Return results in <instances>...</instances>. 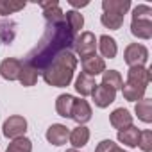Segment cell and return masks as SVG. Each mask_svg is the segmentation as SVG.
<instances>
[{
	"label": "cell",
	"instance_id": "cell-11",
	"mask_svg": "<svg viewBox=\"0 0 152 152\" xmlns=\"http://www.w3.org/2000/svg\"><path fill=\"white\" fill-rule=\"evenodd\" d=\"M131 34L138 39H150L152 38V18H132Z\"/></svg>",
	"mask_w": 152,
	"mask_h": 152
},
{
	"label": "cell",
	"instance_id": "cell-26",
	"mask_svg": "<svg viewBox=\"0 0 152 152\" xmlns=\"http://www.w3.org/2000/svg\"><path fill=\"white\" fill-rule=\"evenodd\" d=\"M16 36V23L13 20H4L0 22V39L6 45H11Z\"/></svg>",
	"mask_w": 152,
	"mask_h": 152
},
{
	"label": "cell",
	"instance_id": "cell-23",
	"mask_svg": "<svg viewBox=\"0 0 152 152\" xmlns=\"http://www.w3.org/2000/svg\"><path fill=\"white\" fill-rule=\"evenodd\" d=\"M134 113L136 116L145 122V124H150L152 122V99H141L140 102L134 104Z\"/></svg>",
	"mask_w": 152,
	"mask_h": 152
},
{
	"label": "cell",
	"instance_id": "cell-4",
	"mask_svg": "<svg viewBox=\"0 0 152 152\" xmlns=\"http://www.w3.org/2000/svg\"><path fill=\"white\" fill-rule=\"evenodd\" d=\"M124 59L131 66H145L148 61V48L141 43H129L124 50Z\"/></svg>",
	"mask_w": 152,
	"mask_h": 152
},
{
	"label": "cell",
	"instance_id": "cell-21",
	"mask_svg": "<svg viewBox=\"0 0 152 152\" xmlns=\"http://www.w3.org/2000/svg\"><path fill=\"white\" fill-rule=\"evenodd\" d=\"M73 102H75V97H72L68 93H61L56 99V111H57V115L63 116V118H70L72 116Z\"/></svg>",
	"mask_w": 152,
	"mask_h": 152
},
{
	"label": "cell",
	"instance_id": "cell-24",
	"mask_svg": "<svg viewBox=\"0 0 152 152\" xmlns=\"http://www.w3.org/2000/svg\"><path fill=\"white\" fill-rule=\"evenodd\" d=\"M100 84H104V86H107V88H111V90H115V91L122 90V86H124L122 73H120L118 70H106V72L102 73V83H100Z\"/></svg>",
	"mask_w": 152,
	"mask_h": 152
},
{
	"label": "cell",
	"instance_id": "cell-13",
	"mask_svg": "<svg viewBox=\"0 0 152 152\" xmlns=\"http://www.w3.org/2000/svg\"><path fill=\"white\" fill-rule=\"evenodd\" d=\"M109 124L113 125V129L124 131V129H127V127L132 125V115H131L129 109H125V107H116V109L109 115Z\"/></svg>",
	"mask_w": 152,
	"mask_h": 152
},
{
	"label": "cell",
	"instance_id": "cell-22",
	"mask_svg": "<svg viewBox=\"0 0 152 152\" xmlns=\"http://www.w3.org/2000/svg\"><path fill=\"white\" fill-rule=\"evenodd\" d=\"M122 93H124V99H125V100H129V102H140L141 99H145L147 88L136 86V84H131V83H124Z\"/></svg>",
	"mask_w": 152,
	"mask_h": 152
},
{
	"label": "cell",
	"instance_id": "cell-8",
	"mask_svg": "<svg viewBox=\"0 0 152 152\" xmlns=\"http://www.w3.org/2000/svg\"><path fill=\"white\" fill-rule=\"evenodd\" d=\"M68 134H70V129H68L66 125H63V124H52V125L47 129L45 138H47V141H48L50 145L61 147V145H64V143L68 141Z\"/></svg>",
	"mask_w": 152,
	"mask_h": 152
},
{
	"label": "cell",
	"instance_id": "cell-25",
	"mask_svg": "<svg viewBox=\"0 0 152 152\" xmlns=\"http://www.w3.org/2000/svg\"><path fill=\"white\" fill-rule=\"evenodd\" d=\"M64 22L73 32H79L84 27V16L79 11H75V9H70V11L64 13Z\"/></svg>",
	"mask_w": 152,
	"mask_h": 152
},
{
	"label": "cell",
	"instance_id": "cell-2",
	"mask_svg": "<svg viewBox=\"0 0 152 152\" xmlns=\"http://www.w3.org/2000/svg\"><path fill=\"white\" fill-rule=\"evenodd\" d=\"M75 68H77V57L72 50H63L59 52L48 66L41 72L43 81L52 86V88H66L73 81Z\"/></svg>",
	"mask_w": 152,
	"mask_h": 152
},
{
	"label": "cell",
	"instance_id": "cell-35",
	"mask_svg": "<svg viewBox=\"0 0 152 152\" xmlns=\"http://www.w3.org/2000/svg\"><path fill=\"white\" fill-rule=\"evenodd\" d=\"M66 152H81V150H77V148H68Z\"/></svg>",
	"mask_w": 152,
	"mask_h": 152
},
{
	"label": "cell",
	"instance_id": "cell-19",
	"mask_svg": "<svg viewBox=\"0 0 152 152\" xmlns=\"http://www.w3.org/2000/svg\"><path fill=\"white\" fill-rule=\"evenodd\" d=\"M104 13H113L118 16H125L131 9V0H102Z\"/></svg>",
	"mask_w": 152,
	"mask_h": 152
},
{
	"label": "cell",
	"instance_id": "cell-27",
	"mask_svg": "<svg viewBox=\"0 0 152 152\" xmlns=\"http://www.w3.org/2000/svg\"><path fill=\"white\" fill-rule=\"evenodd\" d=\"M124 18L125 16H118V15H113V13H102L100 15V23L109 31H118L124 25Z\"/></svg>",
	"mask_w": 152,
	"mask_h": 152
},
{
	"label": "cell",
	"instance_id": "cell-34",
	"mask_svg": "<svg viewBox=\"0 0 152 152\" xmlns=\"http://www.w3.org/2000/svg\"><path fill=\"white\" fill-rule=\"evenodd\" d=\"M111 152H127V150H124L122 147H118V145H115V147L111 148Z\"/></svg>",
	"mask_w": 152,
	"mask_h": 152
},
{
	"label": "cell",
	"instance_id": "cell-6",
	"mask_svg": "<svg viewBox=\"0 0 152 152\" xmlns=\"http://www.w3.org/2000/svg\"><path fill=\"white\" fill-rule=\"evenodd\" d=\"M91 115H93V111H91V106H90L88 100H84V99H75L73 107H72V116H70L75 124H77V125L88 124L91 120Z\"/></svg>",
	"mask_w": 152,
	"mask_h": 152
},
{
	"label": "cell",
	"instance_id": "cell-9",
	"mask_svg": "<svg viewBox=\"0 0 152 152\" xmlns=\"http://www.w3.org/2000/svg\"><path fill=\"white\" fill-rule=\"evenodd\" d=\"M81 64H83V73L90 75V77H93V79L97 77V75H102L106 72V61L102 57H99L97 54L81 59Z\"/></svg>",
	"mask_w": 152,
	"mask_h": 152
},
{
	"label": "cell",
	"instance_id": "cell-3",
	"mask_svg": "<svg viewBox=\"0 0 152 152\" xmlns=\"http://www.w3.org/2000/svg\"><path fill=\"white\" fill-rule=\"evenodd\" d=\"M73 48L81 59H84L88 56H95L97 54V36L90 31L81 32L73 41Z\"/></svg>",
	"mask_w": 152,
	"mask_h": 152
},
{
	"label": "cell",
	"instance_id": "cell-32",
	"mask_svg": "<svg viewBox=\"0 0 152 152\" xmlns=\"http://www.w3.org/2000/svg\"><path fill=\"white\" fill-rule=\"evenodd\" d=\"M115 145H116V143H115L113 140H102V141L97 145L95 152H111V148H113Z\"/></svg>",
	"mask_w": 152,
	"mask_h": 152
},
{
	"label": "cell",
	"instance_id": "cell-15",
	"mask_svg": "<svg viewBox=\"0 0 152 152\" xmlns=\"http://www.w3.org/2000/svg\"><path fill=\"white\" fill-rule=\"evenodd\" d=\"M68 141L72 143V148H77V150L83 148V147H86L88 141H90V129L86 125H77L75 129L70 131Z\"/></svg>",
	"mask_w": 152,
	"mask_h": 152
},
{
	"label": "cell",
	"instance_id": "cell-29",
	"mask_svg": "<svg viewBox=\"0 0 152 152\" xmlns=\"http://www.w3.org/2000/svg\"><path fill=\"white\" fill-rule=\"evenodd\" d=\"M25 7V2H0V15L9 16L13 13H18Z\"/></svg>",
	"mask_w": 152,
	"mask_h": 152
},
{
	"label": "cell",
	"instance_id": "cell-1",
	"mask_svg": "<svg viewBox=\"0 0 152 152\" xmlns=\"http://www.w3.org/2000/svg\"><path fill=\"white\" fill-rule=\"evenodd\" d=\"M73 41H75V32L66 25V22L47 23L43 38L38 41L36 48L27 56L25 63H29L41 73L59 52L70 50V47H73Z\"/></svg>",
	"mask_w": 152,
	"mask_h": 152
},
{
	"label": "cell",
	"instance_id": "cell-28",
	"mask_svg": "<svg viewBox=\"0 0 152 152\" xmlns=\"http://www.w3.org/2000/svg\"><path fill=\"white\" fill-rule=\"evenodd\" d=\"M6 152H32V141L25 136L11 140V143L7 145Z\"/></svg>",
	"mask_w": 152,
	"mask_h": 152
},
{
	"label": "cell",
	"instance_id": "cell-18",
	"mask_svg": "<svg viewBox=\"0 0 152 152\" xmlns=\"http://www.w3.org/2000/svg\"><path fill=\"white\" fill-rule=\"evenodd\" d=\"M38 77H39V72L31 66L29 63H22V70H20V75H18V83L25 88H31L38 83Z\"/></svg>",
	"mask_w": 152,
	"mask_h": 152
},
{
	"label": "cell",
	"instance_id": "cell-14",
	"mask_svg": "<svg viewBox=\"0 0 152 152\" xmlns=\"http://www.w3.org/2000/svg\"><path fill=\"white\" fill-rule=\"evenodd\" d=\"M97 48L100 50L102 59H115L116 54H118L116 39L111 38V36H107V34H102L100 38H97Z\"/></svg>",
	"mask_w": 152,
	"mask_h": 152
},
{
	"label": "cell",
	"instance_id": "cell-20",
	"mask_svg": "<svg viewBox=\"0 0 152 152\" xmlns=\"http://www.w3.org/2000/svg\"><path fill=\"white\" fill-rule=\"evenodd\" d=\"M140 129L138 127H134V125H131V127H127V129H124V131H118V141L122 143V145H125V147H129V148H136L138 147V140H140Z\"/></svg>",
	"mask_w": 152,
	"mask_h": 152
},
{
	"label": "cell",
	"instance_id": "cell-10",
	"mask_svg": "<svg viewBox=\"0 0 152 152\" xmlns=\"http://www.w3.org/2000/svg\"><path fill=\"white\" fill-rule=\"evenodd\" d=\"M150 79H152V75L147 66H131L127 70V83H131V84L147 88L150 84Z\"/></svg>",
	"mask_w": 152,
	"mask_h": 152
},
{
	"label": "cell",
	"instance_id": "cell-17",
	"mask_svg": "<svg viewBox=\"0 0 152 152\" xmlns=\"http://www.w3.org/2000/svg\"><path fill=\"white\" fill-rule=\"evenodd\" d=\"M73 88H75V91H77L81 97H90L93 93V90L97 88V81L93 77H90V75H86V73L81 72L77 75V79H75Z\"/></svg>",
	"mask_w": 152,
	"mask_h": 152
},
{
	"label": "cell",
	"instance_id": "cell-5",
	"mask_svg": "<svg viewBox=\"0 0 152 152\" xmlns=\"http://www.w3.org/2000/svg\"><path fill=\"white\" fill-rule=\"evenodd\" d=\"M2 132L7 140H16V138H22L25 136L27 132V120L22 116V115H13L9 118L4 120V125H2Z\"/></svg>",
	"mask_w": 152,
	"mask_h": 152
},
{
	"label": "cell",
	"instance_id": "cell-33",
	"mask_svg": "<svg viewBox=\"0 0 152 152\" xmlns=\"http://www.w3.org/2000/svg\"><path fill=\"white\" fill-rule=\"evenodd\" d=\"M90 2H88V0H84V2H79V0H70V6L72 7H75V11H77L79 7H86Z\"/></svg>",
	"mask_w": 152,
	"mask_h": 152
},
{
	"label": "cell",
	"instance_id": "cell-12",
	"mask_svg": "<svg viewBox=\"0 0 152 152\" xmlns=\"http://www.w3.org/2000/svg\"><path fill=\"white\" fill-rule=\"evenodd\" d=\"M20 70H22V61L16 57H6L0 63V75L6 81H18Z\"/></svg>",
	"mask_w": 152,
	"mask_h": 152
},
{
	"label": "cell",
	"instance_id": "cell-16",
	"mask_svg": "<svg viewBox=\"0 0 152 152\" xmlns=\"http://www.w3.org/2000/svg\"><path fill=\"white\" fill-rule=\"evenodd\" d=\"M43 9V16L47 23H61L64 22V13L59 7V2H41L39 4Z\"/></svg>",
	"mask_w": 152,
	"mask_h": 152
},
{
	"label": "cell",
	"instance_id": "cell-31",
	"mask_svg": "<svg viewBox=\"0 0 152 152\" xmlns=\"http://www.w3.org/2000/svg\"><path fill=\"white\" fill-rule=\"evenodd\" d=\"M132 18H152V7L147 4H140L132 9Z\"/></svg>",
	"mask_w": 152,
	"mask_h": 152
},
{
	"label": "cell",
	"instance_id": "cell-30",
	"mask_svg": "<svg viewBox=\"0 0 152 152\" xmlns=\"http://www.w3.org/2000/svg\"><path fill=\"white\" fill-rule=\"evenodd\" d=\"M138 147H140L143 152H150V150H152V131H150V129H145V131L140 132Z\"/></svg>",
	"mask_w": 152,
	"mask_h": 152
},
{
	"label": "cell",
	"instance_id": "cell-7",
	"mask_svg": "<svg viewBox=\"0 0 152 152\" xmlns=\"http://www.w3.org/2000/svg\"><path fill=\"white\" fill-rule=\"evenodd\" d=\"M91 99H93V104L97 107L106 109V107H109L116 100V91L107 88V86H104V84H97V88L91 93Z\"/></svg>",
	"mask_w": 152,
	"mask_h": 152
}]
</instances>
